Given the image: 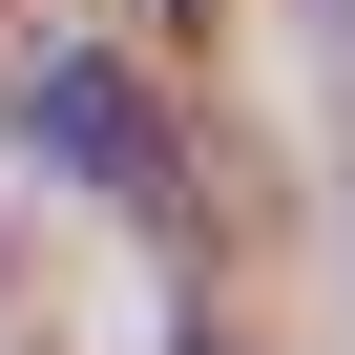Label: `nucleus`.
<instances>
[{
	"mask_svg": "<svg viewBox=\"0 0 355 355\" xmlns=\"http://www.w3.org/2000/svg\"><path fill=\"white\" fill-rule=\"evenodd\" d=\"M21 125H42L63 167H84V189L167 209V146H146V84H125V63H42V84H21Z\"/></svg>",
	"mask_w": 355,
	"mask_h": 355,
	"instance_id": "f257e3e1",
	"label": "nucleus"
}]
</instances>
